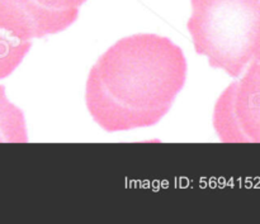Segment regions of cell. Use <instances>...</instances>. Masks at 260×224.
Returning <instances> with one entry per match:
<instances>
[{"label": "cell", "instance_id": "cell-6", "mask_svg": "<svg viewBox=\"0 0 260 224\" xmlns=\"http://www.w3.org/2000/svg\"><path fill=\"white\" fill-rule=\"evenodd\" d=\"M32 47V42H23L0 30V80L8 78L22 63Z\"/></svg>", "mask_w": 260, "mask_h": 224}, {"label": "cell", "instance_id": "cell-7", "mask_svg": "<svg viewBox=\"0 0 260 224\" xmlns=\"http://www.w3.org/2000/svg\"><path fill=\"white\" fill-rule=\"evenodd\" d=\"M0 142H2V139H0Z\"/></svg>", "mask_w": 260, "mask_h": 224}, {"label": "cell", "instance_id": "cell-4", "mask_svg": "<svg viewBox=\"0 0 260 224\" xmlns=\"http://www.w3.org/2000/svg\"><path fill=\"white\" fill-rule=\"evenodd\" d=\"M86 0H0V30L23 42L57 34L79 18Z\"/></svg>", "mask_w": 260, "mask_h": 224}, {"label": "cell", "instance_id": "cell-2", "mask_svg": "<svg viewBox=\"0 0 260 224\" xmlns=\"http://www.w3.org/2000/svg\"><path fill=\"white\" fill-rule=\"evenodd\" d=\"M190 7L188 32L211 67L236 79L260 62V0H190Z\"/></svg>", "mask_w": 260, "mask_h": 224}, {"label": "cell", "instance_id": "cell-3", "mask_svg": "<svg viewBox=\"0 0 260 224\" xmlns=\"http://www.w3.org/2000/svg\"><path fill=\"white\" fill-rule=\"evenodd\" d=\"M212 124L221 142L260 143V62H253L216 100Z\"/></svg>", "mask_w": 260, "mask_h": 224}, {"label": "cell", "instance_id": "cell-5", "mask_svg": "<svg viewBox=\"0 0 260 224\" xmlns=\"http://www.w3.org/2000/svg\"><path fill=\"white\" fill-rule=\"evenodd\" d=\"M0 139L18 143L28 141L24 114L8 99L4 85H0Z\"/></svg>", "mask_w": 260, "mask_h": 224}, {"label": "cell", "instance_id": "cell-1", "mask_svg": "<svg viewBox=\"0 0 260 224\" xmlns=\"http://www.w3.org/2000/svg\"><path fill=\"white\" fill-rule=\"evenodd\" d=\"M187 58L170 38L137 33L121 38L91 66L85 104L106 132L159 123L187 81Z\"/></svg>", "mask_w": 260, "mask_h": 224}]
</instances>
